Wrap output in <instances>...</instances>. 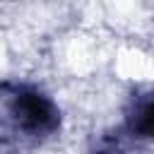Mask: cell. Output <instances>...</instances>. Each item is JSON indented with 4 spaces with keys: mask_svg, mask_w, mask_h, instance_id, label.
Masks as SVG:
<instances>
[{
    "mask_svg": "<svg viewBox=\"0 0 154 154\" xmlns=\"http://www.w3.org/2000/svg\"><path fill=\"white\" fill-rule=\"evenodd\" d=\"M12 116H14L17 125L31 135L48 132L58 125V111H55L53 101L34 89H24V91L14 94Z\"/></svg>",
    "mask_w": 154,
    "mask_h": 154,
    "instance_id": "cell-1",
    "label": "cell"
},
{
    "mask_svg": "<svg viewBox=\"0 0 154 154\" xmlns=\"http://www.w3.org/2000/svg\"><path fill=\"white\" fill-rule=\"evenodd\" d=\"M132 132H137L140 137H149V132H152V101L149 99H142L140 106H135Z\"/></svg>",
    "mask_w": 154,
    "mask_h": 154,
    "instance_id": "cell-2",
    "label": "cell"
}]
</instances>
